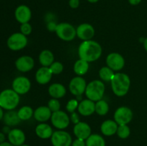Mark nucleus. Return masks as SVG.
<instances>
[{
	"mask_svg": "<svg viewBox=\"0 0 147 146\" xmlns=\"http://www.w3.org/2000/svg\"><path fill=\"white\" fill-rule=\"evenodd\" d=\"M102 47L100 44L94 40L83 41L78 47V56L80 59L88 62L98 60L102 54Z\"/></svg>",
	"mask_w": 147,
	"mask_h": 146,
	"instance_id": "obj_1",
	"label": "nucleus"
},
{
	"mask_svg": "<svg viewBox=\"0 0 147 146\" xmlns=\"http://www.w3.org/2000/svg\"><path fill=\"white\" fill-rule=\"evenodd\" d=\"M112 91L118 97H123L129 92L131 79L125 73H116L111 81Z\"/></svg>",
	"mask_w": 147,
	"mask_h": 146,
	"instance_id": "obj_2",
	"label": "nucleus"
},
{
	"mask_svg": "<svg viewBox=\"0 0 147 146\" xmlns=\"http://www.w3.org/2000/svg\"><path fill=\"white\" fill-rule=\"evenodd\" d=\"M20 101V94L12 89H5L0 92V106L7 111L14 110Z\"/></svg>",
	"mask_w": 147,
	"mask_h": 146,
	"instance_id": "obj_3",
	"label": "nucleus"
},
{
	"mask_svg": "<svg viewBox=\"0 0 147 146\" xmlns=\"http://www.w3.org/2000/svg\"><path fill=\"white\" fill-rule=\"evenodd\" d=\"M105 85L100 80H93L87 84L86 89V96L88 99L93 102L102 100L105 92Z\"/></svg>",
	"mask_w": 147,
	"mask_h": 146,
	"instance_id": "obj_4",
	"label": "nucleus"
},
{
	"mask_svg": "<svg viewBox=\"0 0 147 146\" xmlns=\"http://www.w3.org/2000/svg\"><path fill=\"white\" fill-rule=\"evenodd\" d=\"M28 44L27 36L21 32H15L9 37L7 41V45L11 51H20L24 49Z\"/></svg>",
	"mask_w": 147,
	"mask_h": 146,
	"instance_id": "obj_5",
	"label": "nucleus"
},
{
	"mask_svg": "<svg viewBox=\"0 0 147 146\" xmlns=\"http://www.w3.org/2000/svg\"><path fill=\"white\" fill-rule=\"evenodd\" d=\"M55 33L60 40L65 42H70L76 38V29L72 24L67 22L57 24Z\"/></svg>",
	"mask_w": 147,
	"mask_h": 146,
	"instance_id": "obj_6",
	"label": "nucleus"
},
{
	"mask_svg": "<svg viewBox=\"0 0 147 146\" xmlns=\"http://www.w3.org/2000/svg\"><path fill=\"white\" fill-rule=\"evenodd\" d=\"M50 140L53 146H71L73 143V138L70 133L63 130L53 132Z\"/></svg>",
	"mask_w": 147,
	"mask_h": 146,
	"instance_id": "obj_7",
	"label": "nucleus"
},
{
	"mask_svg": "<svg viewBox=\"0 0 147 146\" xmlns=\"http://www.w3.org/2000/svg\"><path fill=\"white\" fill-rule=\"evenodd\" d=\"M113 119L119 125H127L133 119V112L129 107L122 106L116 109L113 115Z\"/></svg>",
	"mask_w": 147,
	"mask_h": 146,
	"instance_id": "obj_8",
	"label": "nucleus"
},
{
	"mask_svg": "<svg viewBox=\"0 0 147 146\" xmlns=\"http://www.w3.org/2000/svg\"><path fill=\"white\" fill-rule=\"evenodd\" d=\"M51 123L57 130H64L70 125V119L68 115L64 111L59 110L52 113Z\"/></svg>",
	"mask_w": 147,
	"mask_h": 146,
	"instance_id": "obj_9",
	"label": "nucleus"
},
{
	"mask_svg": "<svg viewBox=\"0 0 147 146\" xmlns=\"http://www.w3.org/2000/svg\"><path fill=\"white\" fill-rule=\"evenodd\" d=\"M12 90L19 94H25L31 88V82L27 77L19 76L15 77L11 83Z\"/></svg>",
	"mask_w": 147,
	"mask_h": 146,
	"instance_id": "obj_10",
	"label": "nucleus"
},
{
	"mask_svg": "<svg viewBox=\"0 0 147 146\" xmlns=\"http://www.w3.org/2000/svg\"><path fill=\"white\" fill-rule=\"evenodd\" d=\"M86 81L84 78L81 76H77L75 77L70 80V84H69V90L70 92L76 96H80L85 93L86 92Z\"/></svg>",
	"mask_w": 147,
	"mask_h": 146,
	"instance_id": "obj_11",
	"label": "nucleus"
},
{
	"mask_svg": "<svg viewBox=\"0 0 147 146\" xmlns=\"http://www.w3.org/2000/svg\"><path fill=\"white\" fill-rule=\"evenodd\" d=\"M106 64L113 71H119L124 67L125 60L123 56L117 52L110 53L106 57Z\"/></svg>",
	"mask_w": 147,
	"mask_h": 146,
	"instance_id": "obj_12",
	"label": "nucleus"
},
{
	"mask_svg": "<svg viewBox=\"0 0 147 146\" xmlns=\"http://www.w3.org/2000/svg\"><path fill=\"white\" fill-rule=\"evenodd\" d=\"M95 34V29L93 26L88 23L80 24L76 29V35L83 41L90 40Z\"/></svg>",
	"mask_w": 147,
	"mask_h": 146,
	"instance_id": "obj_13",
	"label": "nucleus"
},
{
	"mask_svg": "<svg viewBox=\"0 0 147 146\" xmlns=\"http://www.w3.org/2000/svg\"><path fill=\"white\" fill-rule=\"evenodd\" d=\"M34 66V59L28 55L20 57L15 61V67L21 72H27L32 70Z\"/></svg>",
	"mask_w": 147,
	"mask_h": 146,
	"instance_id": "obj_14",
	"label": "nucleus"
},
{
	"mask_svg": "<svg viewBox=\"0 0 147 146\" xmlns=\"http://www.w3.org/2000/svg\"><path fill=\"white\" fill-rule=\"evenodd\" d=\"M14 17L20 24L30 21L32 17V11L30 7L24 4L18 6L14 11Z\"/></svg>",
	"mask_w": 147,
	"mask_h": 146,
	"instance_id": "obj_15",
	"label": "nucleus"
},
{
	"mask_svg": "<svg viewBox=\"0 0 147 146\" xmlns=\"http://www.w3.org/2000/svg\"><path fill=\"white\" fill-rule=\"evenodd\" d=\"M73 133L76 138L86 140L92 134L91 127L88 123L85 122H80L78 124L75 125L73 127Z\"/></svg>",
	"mask_w": 147,
	"mask_h": 146,
	"instance_id": "obj_16",
	"label": "nucleus"
},
{
	"mask_svg": "<svg viewBox=\"0 0 147 146\" xmlns=\"http://www.w3.org/2000/svg\"><path fill=\"white\" fill-rule=\"evenodd\" d=\"M8 141L14 146H20L24 144L26 136L24 132L19 128H13L7 135Z\"/></svg>",
	"mask_w": 147,
	"mask_h": 146,
	"instance_id": "obj_17",
	"label": "nucleus"
},
{
	"mask_svg": "<svg viewBox=\"0 0 147 146\" xmlns=\"http://www.w3.org/2000/svg\"><path fill=\"white\" fill-rule=\"evenodd\" d=\"M78 110L81 115L90 116L96 112V103L89 99L83 100L79 103Z\"/></svg>",
	"mask_w": 147,
	"mask_h": 146,
	"instance_id": "obj_18",
	"label": "nucleus"
},
{
	"mask_svg": "<svg viewBox=\"0 0 147 146\" xmlns=\"http://www.w3.org/2000/svg\"><path fill=\"white\" fill-rule=\"evenodd\" d=\"M53 74L50 67H42L36 72L35 80L40 84H46L50 82Z\"/></svg>",
	"mask_w": 147,
	"mask_h": 146,
	"instance_id": "obj_19",
	"label": "nucleus"
},
{
	"mask_svg": "<svg viewBox=\"0 0 147 146\" xmlns=\"http://www.w3.org/2000/svg\"><path fill=\"white\" fill-rule=\"evenodd\" d=\"M52 111L47 106H40L34 111V117L40 123H45L51 118Z\"/></svg>",
	"mask_w": 147,
	"mask_h": 146,
	"instance_id": "obj_20",
	"label": "nucleus"
},
{
	"mask_svg": "<svg viewBox=\"0 0 147 146\" xmlns=\"http://www.w3.org/2000/svg\"><path fill=\"white\" fill-rule=\"evenodd\" d=\"M35 133L40 139H49L53 134V130L50 125L45 123H41L35 127Z\"/></svg>",
	"mask_w": 147,
	"mask_h": 146,
	"instance_id": "obj_21",
	"label": "nucleus"
},
{
	"mask_svg": "<svg viewBox=\"0 0 147 146\" xmlns=\"http://www.w3.org/2000/svg\"><path fill=\"white\" fill-rule=\"evenodd\" d=\"M119 125L114 121V120H107L103 122L100 125V132L105 136H112L116 134Z\"/></svg>",
	"mask_w": 147,
	"mask_h": 146,
	"instance_id": "obj_22",
	"label": "nucleus"
},
{
	"mask_svg": "<svg viewBox=\"0 0 147 146\" xmlns=\"http://www.w3.org/2000/svg\"><path fill=\"white\" fill-rule=\"evenodd\" d=\"M66 88L60 83H53L48 88V93L53 98L60 99L66 94Z\"/></svg>",
	"mask_w": 147,
	"mask_h": 146,
	"instance_id": "obj_23",
	"label": "nucleus"
},
{
	"mask_svg": "<svg viewBox=\"0 0 147 146\" xmlns=\"http://www.w3.org/2000/svg\"><path fill=\"white\" fill-rule=\"evenodd\" d=\"M22 120L19 117L17 112L15 110H9L7 113H4L3 122L5 125H8L9 127H14L20 123Z\"/></svg>",
	"mask_w": 147,
	"mask_h": 146,
	"instance_id": "obj_24",
	"label": "nucleus"
},
{
	"mask_svg": "<svg viewBox=\"0 0 147 146\" xmlns=\"http://www.w3.org/2000/svg\"><path fill=\"white\" fill-rule=\"evenodd\" d=\"M54 54L50 50H44L40 53L39 62L42 67H50L54 62Z\"/></svg>",
	"mask_w": 147,
	"mask_h": 146,
	"instance_id": "obj_25",
	"label": "nucleus"
},
{
	"mask_svg": "<svg viewBox=\"0 0 147 146\" xmlns=\"http://www.w3.org/2000/svg\"><path fill=\"white\" fill-rule=\"evenodd\" d=\"M89 69V62L82 59H79L75 62L73 70L78 76H83L88 72Z\"/></svg>",
	"mask_w": 147,
	"mask_h": 146,
	"instance_id": "obj_26",
	"label": "nucleus"
},
{
	"mask_svg": "<svg viewBox=\"0 0 147 146\" xmlns=\"http://www.w3.org/2000/svg\"><path fill=\"white\" fill-rule=\"evenodd\" d=\"M86 146H106V141L99 134H91L86 140Z\"/></svg>",
	"mask_w": 147,
	"mask_h": 146,
	"instance_id": "obj_27",
	"label": "nucleus"
},
{
	"mask_svg": "<svg viewBox=\"0 0 147 146\" xmlns=\"http://www.w3.org/2000/svg\"><path fill=\"white\" fill-rule=\"evenodd\" d=\"M17 114L20 120L22 121H26V120H30L34 115V111L30 106L25 105L19 109Z\"/></svg>",
	"mask_w": 147,
	"mask_h": 146,
	"instance_id": "obj_28",
	"label": "nucleus"
},
{
	"mask_svg": "<svg viewBox=\"0 0 147 146\" xmlns=\"http://www.w3.org/2000/svg\"><path fill=\"white\" fill-rule=\"evenodd\" d=\"M114 74V71L108 66L101 67L99 70V77L103 81L105 82L111 81Z\"/></svg>",
	"mask_w": 147,
	"mask_h": 146,
	"instance_id": "obj_29",
	"label": "nucleus"
},
{
	"mask_svg": "<svg viewBox=\"0 0 147 146\" xmlns=\"http://www.w3.org/2000/svg\"><path fill=\"white\" fill-rule=\"evenodd\" d=\"M109 111V105L106 101L100 100L96 102V113L100 116L107 115Z\"/></svg>",
	"mask_w": 147,
	"mask_h": 146,
	"instance_id": "obj_30",
	"label": "nucleus"
},
{
	"mask_svg": "<svg viewBox=\"0 0 147 146\" xmlns=\"http://www.w3.org/2000/svg\"><path fill=\"white\" fill-rule=\"evenodd\" d=\"M118 137L121 139H126L130 136L131 130L130 127L127 125H119L116 132Z\"/></svg>",
	"mask_w": 147,
	"mask_h": 146,
	"instance_id": "obj_31",
	"label": "nucleus"
},
{
	"mask_svg": "<svg viewBox=\"0 0 147 146\" xmlns=\"http://www.w3.org/2000/svg\"><path fill=\"white\" fill-rule=\"evenodd\" d=\"M49 67L53 74H59L63 71V64L60 62H54Z\"/></svg>",
	"mask_w": 147,
	"mask_h": 146,
	"instance_id": "obj_32",
	"label": "nucleus"
},
{
	"mask_svg": "<svg viewBox=\"0 0 147 146\" xmlns=\"http://www.w3.org/2000/svg\"><path fill=\"white\" fill-rule=\"evenodd\" d=\"M47 107L50 108V110H51L52 113L59 111L60 109V102H59L58 99L52 98L51 100H49L48 104H47Z\"/></svg>",
	"mask_w": 147,
	"mask_h": 146,
	"instance_id": "obj_33",
	"label": "nucleus"
},
{
	"mask_svg": "<svg viewBox=\"0 0 147 146\" xmlns=\"http://www.w3.org/2000/svg\"><path fill=\"white\" fill-rule=\"evenodd\" d=\"M78 104L79 102L77 100H76V99H71V100H70L67 102V104H66V110L70 113H74L76 109H78Z\"/></svg>",
	"mask_w": 147,
	"mask_h": 146,
	"instance_id": "obj_34",
	"label": "nucleus"
},
{
	"mask_svg": "<svg viewBox=\"0 0 147 146\" xmlns=\"http://www.w3.org/2000/svg\"><path fill=\"white\" fill-rule=\"evenodd\" d=\"M32 27L31 24L30 23L27 22L21 24V26H20V32L22 33L24 35H30L32 33Z\"/></svg>",
	"mask_w": 147,
	"mask_h": 146,
	"instance_id": "obj_35",
	"label": "nucleus"
},
{
	"mask_svg": "<svg viewBox=\"0 0 147 146\" xmlns=\"http://www.w3.org/2000/svg\"><path fill=\"white\" fill-rule=\"evenodd\" d=\"M70 120H71L72 123L74 125L78 124V123H80V117H79V115L77 113L74 112V113H72L70 115Z\"/></svg>",
	"mask_w": 147,
	"mask_h": 146,
	"instance_id": "obj_36",
	"label": "nucleus"
},
{
	"mask_svg": "<svg viewBox=\"0 0 147 146\" xmlns=\"http://www.w3.org/2000/svg\"><path fill=\"white\" fill-rule=\"evenodd\" d=\"M71 146H86V140H82V139L76 138V140H73Z\"/></svg>",
	"mask_w": 147,
	"mask_h": 146,
	"instance_id": "obj_37",
	"label": "nucleus"
},
{
	"mask_svg": "<svg viewBox=\"0 0 147 146\" xmlns=\"http://www.w3.org/2000/svg\"><path fill=\"white\" fill-rule=\"evenodd\" d=\"M57 24L55 21H50L47 22V28L50 31H55V32L56 28H57Z\"/></svg>",
	"mask_w": 147,
	"mask_h": 146,
	"instance_id": "obj_38",
	"label": "nucleus"
},
{
	"mask_svg": "<svg viewBox=\"0 0 147 146\" xmlns=\"http://www.w3.org/2000/svg\"><path fill=\"white\" fill-rule=\"evenodd\" d=\"M69 6L72 9H77L80 6V0H69Z\"/></svg>",
	"mask_w": 147,
	"mask_h": 146,
	"instance_id": "obj_39",
	"label": "nucleus"
},
{
	"mask_svg": "<svg viewBox=\"0 0 147 146\" xmlns=\"http://www.w3.org/2000/svg\"><path fill=\"white\" fill-rule=\"evenodd\" d=\"M11 129L10 128L9 126L8 125H4V127H2V129H1V132H2L3 133H4L5 135H8L9 133V132L11 131Z\"/></svg>",
	"mask_w": 147,
	"mask_h": 146,
	"instance_id": "obj_40",
	"label": "nucleus"
},
{
	"mask_svg": "<svg viewBox=\"0 0 147 146\" xmlns=\"http://www.w3.org/2000/svg\"><path fill=\"white\" fill-rule=\"evenodd\" d=\"M142 0H129V3L131 5L136 6L140 4V3L142 2Z\"/></svg>",
	"mask_w": 147,
	"mask_h": 146,
	"instance_id": "obj_41",
	"label": "nucleus"
},
{
	"mask_svg": "<svg viewBox=\"0 0 147 146\" xmlns=\"http://www.w3.org/2000/svg\"><path fill=\"white\" fill-rule=\"evenodd\" d=\"M6 141V135L2 132H0V144Z\"/></svg>",
	"mask_w": 147,
	"mask_h": 146,
	"instance_id": "obj_42",
	"label": "nucleus"
},
{
	"mask_svg": "<svg viewBox=\"0 0 147 146\" xmlns=\"http://www.w3.org/2000/svg\"><path fill=\"white\" fill-rule=\"evenodd\" d=\"M4 109L0 106V121L1 120H3V118H4Z\"/></svg>",
	"mask_w": 147,
	"mask_h": 146,
	"instance_id": "obj_43",
	"label": "nucleus"
},
{
	"mask_svg": "<svg viewBox=\"0 0 147 146\" xmlns=\"http://www.w3.org/2000/svg\"><path fill=\"white\" fill-rule=\"evenodd\" d=\"M0 146H14V145L11 144V143H9V141H5L4 142V143H1V144H0Z\"/></svg>",
	"mask_w": 147,
	"mask_h": 146,
	"instance_id": "obj_44",
	"label": "nucleus"
},
{
	"mask_svg": "<svg viewBox=\"0 0 147 146\" xmlns=\"http://www.w3.org/2000/svg\"><path fill=\"white\" fill-rule=\"evenodd\" d=\"M144 50H146V52H147V37L144 39Z\"/></svg>",
	"mask_w": 147,
	"mask_h": 146,
	"instance_id": "obj_45",
	"label": "nucleus"
},
{
	"mask_svg": "<svg viewBox=\"0 0 147 146\" xmlns=\"http://www.w3.org/2000/svg\"><path fill=\"white\" fill-rule=\"evenodd\" d=\"M87 1H88V2L92 3V4H94V3L98 2V1L99 0H87Z\"/></svg>",
	"mask_w": 147,
	"mask_h": 146,
	"instance_id": "obj_46",
	"label": "nucleus"
},
{
	"mask_svg": "<svg viewBox=\"0 0 147 146\" xmlns=\"http://www.w3.org/2000/svg\"><path fill=\"white\" fill-rule=\"evenodd\" d=\"M20 146H30V145H27V144H23Z\"/></svg>",
	"mask_w": 147,
	"mask_h": 146,
	"instance_id": "obj_47",
	"label": "nucleus"
}]
</instances>
